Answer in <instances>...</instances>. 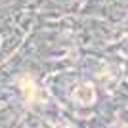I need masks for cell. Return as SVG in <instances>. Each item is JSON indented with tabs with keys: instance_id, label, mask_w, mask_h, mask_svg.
<instances>
[{
	"instance_id": "obj_1",
	"label": "cell",
	"mask_w": 128,
	"mask_h": 128,
	"mask_svg": "<svg viewBox=\"0 0 128 128\" xmlns=\"http://www.w3.org/2000/svg\"><path fill=\"white\" fill-rule=\"evenodd\" d=\"M75 98H76V102L84 103V105H90L94 102V86L92 84H80L75 90Z\"/></svg>"
},
{
	"instance_id": "obj_2",
	"label": "cell",
	"mask_w": 128,
	"mask_h": 128,
	"mask_svg": "<svg viewBox=\"0 0 128 128\" xmlns=\"http://www.w3.org/2000/svg\"><path fill=\"white\" fill-rule=\"evenodd\" d=\"M21 86L25 88L27 98H34V82H32L29 76H23V78H21Z\"/></svg>"
}]
</instances>
